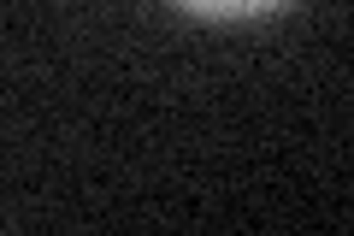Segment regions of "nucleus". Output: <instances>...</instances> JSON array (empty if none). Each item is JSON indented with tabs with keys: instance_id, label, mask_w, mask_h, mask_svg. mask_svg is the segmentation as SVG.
Returning a JSON list of instances; mask_svg holds the SVG:
<instances>
[{
	"instance_id": "obj_1",
	"label": "nucleus",
	"mask_w": 354,
	"mask_h": 236,
	"mask_svg": "<svg viewBox=\"0 0 354 236\" xmlns=\"http://www.w3.org/2000/svg\"><path fill=\"white\" fill-rule=\"evenodd\" d=\"M183 12H201V18H260V12H278L290 0H177Z\"/></svg>"
}]
</instances>
